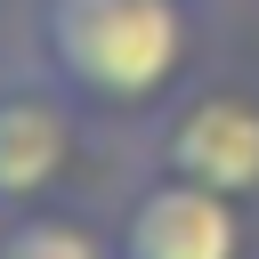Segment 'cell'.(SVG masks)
Here are the masks:
<instances>
[{
    "instance_id": "cell-4",
    "label": "cell",
    "mask_w": 259,
    "mask_h": 259,
    "mask_svg": "<svg viewBox=\"0 0 259 259\" xmlns=\"http://www.w3.org/2000/svg\"><path fill=\"white\" fill-rule=\"evenodd\" d=\"M65 162H73L65 97H49V89H0V202L49 194Z\"/></svg>"
},
{
    "instance_id": "cell-2",
    "label": "cell",
    "mask_w": 259,
    "mask_h": 259,
    "mask_svg": "<svg viewBox=\"0 0 259 259\" xmlns=\"http://www.w3.org/2000/svg\"><path fill=\"white\" fill-rule=\"evenodd\" d=\"M154 162H162L170 178H194V186H210V194L251 202V194H259V89H243V81L194 89V97L162 121Z\"/></svg>"
},
{
    "instance_id": "cell-3",
    "label": "cell",
    "mask_w": 259,
    "mask_h": 259,
    "mask_svg": "<svg viewBox=\"0 0 259 259\" xmlns=\"http://www.w3.org/2000/svg\"><path fill=\"white\" fill-rule=\"evenodd\" d=\"M113 259H243V210H235V194H210V186L162 170L121 210Z\"/></svg>"
},
{
    "instance_id": "cell-5",
    "label": "cell",
    "mask_w": 259,
    "mask_h": 259,
    "mask_svg": "<svg viewBox=\"0 0 259 259\" xmlns=\"http://www.w3.org/2000/svg\"><path fill=\"white\" fill-rule=\"evenodd\" d=\"M0 259H113L81 219H49V210H24L0 227Z\"/></svg>"
},
{
    "instance_id": "cell-1",
    "label": "cell",
    "mask_w": 259,
    "mask_h": 259,
    "mask_svg": "<svg viewBox=\"0 0 259 259\" xmlns=\"http://www.w3.org/2000/svg\"><path fill=\"white\" fill-rule=\"evenodd\" d=\"M40 65L89 105H154L186 73L178 0H40Z\"/></svg>"
}]
</instances>
